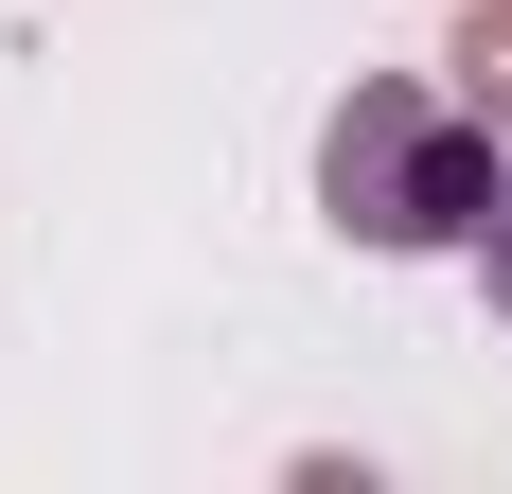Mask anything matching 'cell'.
<instances>
[{
  "label": "cell",
  "mask_w": 512,
  "mask_h": 494,
  "mask_svg": "<svg viewBox=\"0 0 512 494\" xmlns=\"http://www.w3.org/2000/svg\"><path fill=\"white\" fill-rule=\"evenodd\" d=\"M318 195H336V230H354V247H477V230H495V195H512V159H495L477 106L371 71V89L318 124Z\"/></svg>",
  "instance_id": "cell-1"
},
{
  "label": "cell",
  "mask_w": 512,
  "mask_h": 494,
  "mask_svg": "<svg viewBox=\"0 0 512 494\" xmlns=\"http://www.w3.org/2000/svg\"><path fill=\"white\" fill-rule=\"evenodd\" d=\"M477 265H495V318H512V195H495V230H477Z\"/></svg>",
  "instance_id": "cell-2"
}]
</instances>
